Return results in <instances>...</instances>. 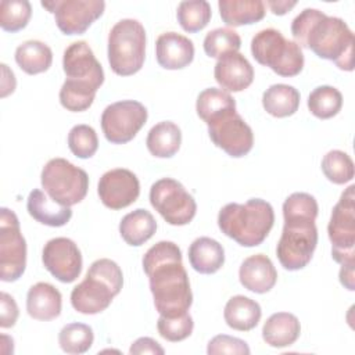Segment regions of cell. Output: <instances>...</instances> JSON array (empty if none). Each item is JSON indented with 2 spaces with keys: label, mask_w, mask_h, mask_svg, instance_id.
<instances>
[{
  "label": "cell",
  "mask_w": 355,
  "mask_h": 355,
  "mask_svg": "<svg viewBox=\"0 0 355 355\" xmlns=\"http://www.w3.org/2000/svg\"><path fill=\"white\" fill-rule=\"evenodd\" d=\"M143 270L148 277L154 306L161 316L176 318L187 313L193 294L182 251L172 241H158L143 257Z\"/></svg>",
  "instance_id": "1"
},
{
  "label": "cell",
  "mask_w": 355,
  "mask_h": 355,
  "mask_svg": "<svg viewBox=\"0 0 355 355\" xmlns=\"http://www.w3.org/2000/svg\"><path fill=\"white\" fill-rule=\"evenodd\" d=\"M291 35L301 49L312 50L343 71L354 69V33L341 18L305 8L293 19Z\"/></svg>",
  "instance_id": "2"
},
{
  "label": "cell",
  "mask_w": 355,
  "mask_h": 355,
  "mask_svg": "<svg viewBox=\"0 0 355 355\" xmlns=\"http://www.w3.org/2000/svg\"><path fill=\"white\" fill-rule=\"evenodd\" d=\"M62 69L67 76L60 89L61 105L72 112L86 111L104 83V71L93 50L83 40L69 44L62 55Z\"/></svg>",
  "instance_id": "3"
},
{
  "label": "cell",
  "mask_w": 355,
  "mask_h": 355,
  "mask_svg": "<svg viewBox=\"0 0 355 355\" xmlns=\"http://www.w3.org/2000/svg\"><path fill=\"white\" fill-rule=\"evenodd\" d=\"M273 223V208L262 198H251L244 204H226L218 214V226L222 233L243 247L262 244Z\"/></svg>",
  "instance_id": "4"
},
{
  "label": "cell",
  "mask_w": 355,
  "mask_h": 355,
  "mask_svg": "<svg viewBox=\"0 0 355 355\" xmlns=\"http://www.w3.org/2000/svg\"><path fill=\"white\" fill-rule=\"evenodd\" d=\"M123 286V275L116 262L101 258L94 261L86 277L72 288L71 304L83 315H96L105 311L112 298Z\"/></svg>",
  "instance_id": "5"
},
{
  "label": "cell",
  "mask_w": 355,
  "mask_h": 355,
  "mask_svg": "<svg viewBox=\"0 0 355 355\" xmlns=\"http://www.w3.org/2000/svg\"><path fill=\"white\" fill-rule=\"evenodd\" d=\"M146 58L144 26L132 18L118 21L108 35V62L119 76L139 72Z\"/></svg>",
  "instance_id": "6"
},
{
  "label": "cell",
  "mask_w": 355,
  "mask_h": 355,
  "mask_svg": "<svg viewBox=\"0 0 355 355\" xmlns=\"http://www.w3.org/2000/svg\"><path fill=\"white\" fill-rule=\"evenodd\" d=\"M283 216L284 226L276 247V255L284 269L300 270L311 262L318 244L316 218L297 214Z\"/></svg>",
  "instance_id": "7"
},
{
  "label": "cell",
  "mask_w": 355,
  "mask_h": 355,
  "mask_svg": "<svg viewBox=\"0 0 355 355\" xmlns=\"http://www.w3.org/2000/svg\"><path fill=\"white\" fill-rule=\"evenodd\" d=\"M251 54L258 64L269 67L275 73L284 78L297 76L304 68L301 47L273 28L255 33L251 40Z\"/></svg>",
  "instance_id": "8"
},
{
  "label": "cell",
  "mask_w": 355,
  "mask_h": 355,
  "mask_svg": "<svg viewBox=\"0 0 355 355\" xmlns=\"http://www.w3.org/2000/svg\"><path fill=\"white\" fill-rule=\"evenodd\" d=\"M42 187L55 202L72 207L80 202L89 190L86 171L75 166L65 158H53L42 169Z\"/></svg>",
  "instance_id": "9"
},
{
  "label": "cell",
  "mask_w": 355,
  "mask_h": 355,
  "mask_svg": "<svg viewBox=\"0 0 355 355\" xmlns=\"http://www.w3.org/2000/svg\"><path fill=\"white\" fill-rule=\"evenodd\" d=\"M331 257L340 265H355V186H348L334 205L327 226Z\"/></svg>",
  "instance_id": "10"
},
{
  "label": "cell",
  "mask_w": 355,
  "mask_h": 355,
  "mask_svg": "<svg viewBox=\"0 0 355 355\" xmlns=\"http://www.w3.org/2000/svg\"><path fill=\"white\" fill-rule=\"evenodd\" d=\"M153 208L172 226H183L193 220L197 212L194 197L184 186L171 178L157 180L150 189Z\"/></svg>",
  "instance_id": "11"
},
{
  "label": "cell",
  "mask_w": 355,
  "mask_h": 355,
  "mask_svg": "<svg viewBox=\"0 0 355 355\" xmlns=\"http://www.w3.org/2000/svg\"><path fill=\"white\" fill-rule=\"evenodd\" d=\"M26 266V241L19 229V220L14 211L0 209V279L3 282L18 280Z\"/></svg>",
  "instance_id": "12"
},
{
  "label": "cell",
  "mask_w": 355,
  "mask_h": 355,
  "mask_svg": "<svg viewBox=\"0 0 355 355\" xmlns=\"http://www.w3.org/2000/svg\"><path fill=\"white\" fill-rule=\"evenodd\" d=\"M147 108L136 100H122L110 104L101 114V129L112 144L130 141L147 121Z\"/></svg>",
  "instance_id": "13"
},
{
  "label": "cell",
  "mask_w": 355,
  "mask_h": 355,
  "mask_svg": "<svg viewBox=\"0 0 355 355\" xmlns=\"http://www.w3.org/2000/svg\"><path fill=\"white\" fill-rule=\"evenodd\" d=\"M42 7L54 14L55 24L64 35H82L98 19L105 8L103 0H53Z\"/></svg>",
  "instance_id": "14"
},
{
  "label": "cell",
  "mask_w": 355,
  "mask_h": 355,
  "mask_svg": "<svg viewBox=\"0 0 355 355\" xmlns=\"http://www.w3.org/2000/svg\"><path fill=\"white\" fill-rule=\"evenodd\" d=\"M208 135L216 147L233 158L247 155L254 146L252 129L237 112L226 114L209 122Z\"/></svg>",
  "instance_id": "15"
},
{
  "label": "cell",
  "mask_w": 355,
  "mask_h": 355,
  "mask_svg": "<svg viewBox=\"0 0 355 355\" xmlns=\"http://www.w3.org/2000/svg\"><path fill=\"white\" fill-rule=\"evenodd\" d=\"M44 268L60 282L72 283L82 272V254L75 241L68 237L49 240L42 252Z\"/></svg>",
  "instance_id": "16"
},
{
  "label": "cell",
  "mask_w": 355,
  "mask_h": 355,
  "mask_svg": "<svg viewBox=\"0 0 355 355\" xmlns=\"http://www.w3.org/2000/svg\"><path fill=\"white\" fill-rule=\"evenodd\" d=\"M97 193L101 202L110 209H122L132 205L140 194L137 176L125 168L107 171L98 180Z\"/></svg>",
  "instance_id": "17"
},
{
  "label": "cell",
  "mask_w": 355,
  "mask_h": 355,
  "mask_svg": "<svg viewBox=\"0 0 355 355\" xmlns=\"http://www.w3.org/2000/svg\"><path fill=\"white\" fill-rule=\"evenodd\" d=\"M214 76L225 92H241L254 80V68L240 53H229L218 60Z\"/></svg>",
  "instance_id": "18"
},
{
  "label": "cell",
  "mask_w": 355,
  "mask_h": 355,
  "mask_svg": "<svg viewBox=\"0 0 355 355\" xmlns=\"http://www.w3.org/2000/svg\"><path fill=\"white\" fill-rule=\"evenodd\" d=\"M157 62L165 69H182L194 58L193 42L176 32H165L155 42Z\"/></svg>",
  "instance_id": "19"
},
{
  "label": "cell",
  "mask_w": 355,
  "mask_h": 355,
  "mask_svg": "<svg viewBox=\"0 0 355 355\" xmlns=\"http://www.w3.org/2000/svg\"><path fill=\"white\" fill-rule=\"evenodd\" d=\"M239 279L244 288L263 294L275 287L277 272L266 255L255 254L243 261L239 269Z\"/></svg>",
  "instance_id": "20"
},
{
  "label": "cell",
  "mask_w": 355,
  "mask_h": 355,
  "mask_svg": "<svg viewBox=\"0 0 355 355\" xmlns=\"http://www.w3.org/2000/svg\"><path fill=\"white\" fill-rule=\"evenodd\" d=\"M62 306L61 293L50 283L39 282L26 294L28 315L36 320H53L60 316Z\"/></svg>",
  "instance_id": "21"
},
{
  "label": "cell",
  "mask_w": 355,
  "mask_h": 355,
  "mask_svg": "<svg viewBox=\"0 0 355 355\" xmlns=\"http://www.w3.org/2000/svg\"><path fill=\"white\" fill-rule=\"evenodd\" d=\"M26 209L35 220L51 227H61L67 225L72 216L71 207H65L53 201L39 189H33L29 193Z\"/></svg>",
  "instance_id": "22"
},
{
  "label": "cell",
  "mask_w": 355,
  "mask_h": 355,
  "mask_svg": "<svg viewBox=\"0 0 355 355\" xmlns=\"http://www.w3.org/2000/svg\"><path fill=\"white\" fill-rule=\"evenodd\" d=\"M301 333V324L295 315L277 312L270 315L262 327L263 341L273 348L293 345Z\"/></svg>",
  "instance_id": "23"
},
{
  "label": "cell",
  "mask_w": 355,
  "mask_h": 355,
  "mask_svg": "<svg viewBox=\"0 0 355 355\" xmlns=\"http://www.w3.org/2000/svg\"><path fill=\"white\" fill-rule=\"evenodd\" d=\"M189 261L196 272L212 275L223 266L225 250L211 237H198L189 247Z\"/></svg>",
  "instance_id": "24"
},
{
  "label": "cell",
  "mask_w": 355,
  "mask_h": 355,
  "mask_svg": "<svg viewBox=\"0 0 355 355\" xmlns=\"http://www.w3.org/2000/svg\"><path fill=\"white\" fill-rule=\"evenodd\" d=\"M261 316L262 311L259 304L245 295L232 297L223 311L226 324L239 331H250L257 327Z\"/></svg>",
  "instance_id": "25"
},
{
  "label": "cell",
  "mask_w": 355,
  "mask_h": 355,
  "mask_svg": "<svg viewBox=\"0 0 355 355\" xmlns=\"http://www.w3.org/2000/svg\"><path fill=\"white\" fill-rule=\"evenodd\" d=\"M222 21L227 26L251 25L265 17V3L261 0H219Z\"/></svg>",
  "instance_id": "26"
},
{
  "label": "cell",
  "mask_w": 355,
  "mask_h": 355,
  "mask_svg": "<svg viewBox=\"0 0 355 355\" xmlns=\"http://www.w3.org/2000/svg\"><path fill=\"white\" fill-rule=\"evenodd\" d=\"M182 143V132L179 126L171 121H162L154 125L146 139L147 150L157 158L173 157Z\"/></svg>",
  "instance_id": "27"
},
{
  "label": "cell",
  "mask_w": 355,
  "mask_h": 355,
  "mask_svg": "<svg viewBox=\"0 0 355 355\" xmlns=\"http://www.w3.org/2000/svg\"><path fill=\"white\" fill-rule=\"evenodd\" d=\"M157 230V222L154 216L143 208H137L126 214L119 223L121 237L126 244L139 247L150 240Z\"/></svg>",
  "instance_id": "28"
},
{
  "label": "cell",
  "mask_w": 355,
  "mask_h": 355,
  "mask_svg": "<svg viewBox=\"0 0 355 355\" xmlns=\"http://www.w3.org/2000/svg\"><path fill=\"white\" fill-rule=\"evenodd\" d=\"M262 105L272 116H290L295 114L300 107V92L290 85H272L262 94Z\"/></svg>",
  "instance_id": "29"
},
{
  "label": "cell",
  "mask_w": 355,
  "mask_h": 355,
  "mask_svg": "<svg viewBox=\"0 0 355 355\" xmlns=\"http://www.w3.org/2000/svg\"><path fill=\"white\" fill-rule=\"evenodd\" d=\"M196 111L197 115L208 125L226 114L236 112V101L227 92L218 87H208L198 94Z\"/></svg>",
  "instance_id": "30"
},
{
  "label": "cell",
  "mask_w": 355,
  "mask_h": 355,
  "mask_svg": "<svg viewBox=\"0 0 355 355\" xmlns=\"http://www.w3.org/2000/svg\"><path fill=\"white\" fill-rule=\"evenodd\" d=\"M15 61L25 73L37 75L51 67L53 51L43 42L26 40L17 47Z\"/></svg>",
  "instance_id": "31"
},
{
  "label": "cell",
  "mask_w": 355,
  "mask_h": 355,
  "mask_svg": "<svg viewBox=\"0 0 355 355\" xmlns=\"http://www.w3.org/2000/svg\"><path fill=\"white\" fill-rule=\"evenodd\" d=\"M343 107V96L338 89L333 86H318L308 97V108L311 114L319 119H329L336 116Z\"/></svg>",
  "instance_id": "32"
},
{
  "label": "cell",
  "mask_w": 355,
  "mask_h": 355,
  "mask_svg": "<svg viewBox=\"0 0 355 355\" xmlns=\"http://www.w3.org/2000/svg\"><path fill=\"white\" fill-rule=\"evenodd\" d=\"M212 11L211 6L205 0H191V1H182L178 6L176 18L179 25L183 31L189 33H196L204 29L209 19Z\"/></svg>",
  "instance_id": "33"
},
{
  "label": "cell",
  "mask_w": 355,
  "mask_h": 355,
  "mask_svg": "<svg viewBox=\"0 0 355 355\" xmlns=\"http://www.w3.org/2000/svg\"><path fill=\"white\" fill-rule=\"evenodd\" d=\"M94 334L89 324L85 323H68L58 334V344L67 354L78 355L85 354L93 345Z\"/></svg>",
  "instance_id": "34"
},
{
  "label": "cell",
  "mask_w": 355,
  "mask_h": 355,
  "mask_svg": "<svg viewBox=\"0 0 355 355\" xmlns=\"http://www.w3.org/2000/svg\"><path fill=\"white\" fill-rule=\"evenodd\" d=\"M204 51L211 58H220L229 53H239L241 37L229 28H216L207 33L204 39Z\"/></svg>",
  "instance_id": "35"
},
{
  "label": "cell",
  "mask_w": 355,
  "mask_h": 355,
  "mask_svg": "<svg viewBox=\"0 0 355 355\" xmlns=\"http://www.w3.org/2000/svg\"><path fill=\"white\" fill-rule=\"evenodd\" d=\"M32 15L31 3L26 0H3L0 3V26L6 32L24 29Z\"/></svg>",
  "instance_id": "36"
},
{
  "label": "cell",
  "mask_w": 355,
  "mask_h": 355,
  "mask_svg": "<svg viewBox=\"0 0 355 355\" xmlns=\"http://www.w3.org/2000/svg\"><path fill=\"white\" fill-rule=\"evenodd\" d=\"M322 172L330 182L344 184L354 179V162L347 153L331 150L322 159Z\"/></svg>",
  "instance_id": "37"
},
{
  "label": "cell",
  "mask_w": 355,
  "mask_h": 355,
  "mask_svg": "<svg viewBox=\"0 0 355 355\" xmlns=\"http://www.w3.org/2000/svg\"><path fill=\"white\" fill-rule=\"evenodd\" d=\"M68 147L78 158L86 159L93 157L98 148L96 130L89 125H75L68 133Z\"/></svg>",
  "instance_id": "38"
},
{
  "label": "cell",
  "mask_w": 355,
  "mask_h": 355,
  "mask_svg": "<svg viewBox=\"0 0 355 355\" xmlns=\"http://www.w3.org/2000/svg\"><path fill=\"white\" fill-rule=\"evenodd\" d=\"M157 329L162 338L172 343H178L186 340L193 333L194 322L189 312L176 318H165L159 315Z\"/></svg>",
  "instance_id": "39"
},
{
  "label": "cell",
  "mask_w": 355,
  "mask_h": 355,
  "mask_svg": "<svg viewBox=\"0 0 355 355\" xmlns=\"http://www.w3.org/2000/svg\"><path fill=\"white\" fill-rule=\"evenodd\" d=\"M207 352L209 355H218V354H229V355H248L250 347L247 343L241 338L232 337L227 334H219L209 340Z\"/></svg>",
  "instance_id": "40"
},
{
  "label": "cell",
  "mask_w": 355,
  "mask_h": 355,
  "mask_svg": "<svg viewBox=\"0 0 355 355\" xmlns=\"http://www.w3.org/2000/svg\"><path fill=\"white\" fill-rule=\"evenodd\" d=\"M0 326L3 329H8L12 327L18 319L19 311H18V305L15 302V300L7 294V293H1L0 294Z\"/></svg>",
  "instance_id": "41"
},
{
  "label": "cell",
  "mask_w": 355,
  "mask_h": 355,
  "mask_svg": "<svg viewBox=\"0 0 355 355\" xmlns=\"http://www.w3.org/2000/svg\"><path fill=\"white\" fill-rule=\"evenodd\" d=\"M130 354L140 355V354H154V355H162L165 351L164 348L151 337H140L137 338L129 349Z\"/></svg>",
  "instance_id": "42"
},
{
  "label": "cell",
  "mask_w": 355,
  "mask_h": 355,
  "mask_svg": "<svg viewBox=\"0 0 355 355\" xmlns=\"http://www.w3.org/2000/svg\"><path fill=\"white\" fill-rule=\"evenodd\" d=\"M340 283L349 291L355 290L354 282V265H341L340 269Z\"/></svg>",
  "instance_id": "43"
},
{
  "label": "cell",
  "mask_w": 355,
  "mask_h": 355,
  "mask_svg": "<svg viewBox=\"0 0 355 355\" xmlns=\"http://www.w3.org/2000/svg\"><path fill=\"white\" fill-rule=\"evenodd\" d=\"M266 4L269 6L270 11L275 15H284L287 11H290L297 1H287V0H269L266 1Z\"/></svg>",
  "instance_id": "44"
}]
</instances>
